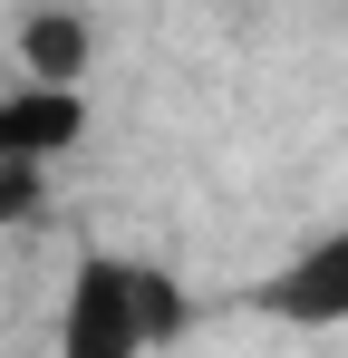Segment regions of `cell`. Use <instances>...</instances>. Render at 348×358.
<instances>
[{
    "instance_id": "cell-1",
    "label": "cell",
    "mask_w": 348,
    "mask_h": 358,
    "mask_svg": "<svg viewBox=\"0 0 348 358\" xmlns=\"http://www.w3.org/2000/svg\"><path fill=\"white\" fill-rule=\"evenodd\" d=\"M184 291L155 262H126V252H87L78 281H68V310H58V349L68 358H136L184 339Z\"/></svg>"
},
{
    "instance_id": "cell-2",
    "label": "cell",
    "mask_w": 348,
    "mask_h": 358,
    "mask_svg": "<svg viewBox=\"0 0 348 358\" xmlns=\"http://www.w3.org/2000/svg\"><path fill=\"white\" fill-rule=\"evenodd\" d=\"M78 136H87V87H49V78L0 87V165H58Z\"/></svg>"
},
{
    "instance_id": "cell-3",
    "label": "cell",
    "mask_w": 348,
    "mask_h": 358,
    "mask_svg": "<svg viewBox=\"0 0 348 358\" xmlns=\"http://www.w3.org/2000/svg\"><path fill=\"white\" fill-rule=\"evenodd\" d=\"M261 310L290 320V329H348V223L319 233L300 262H281V281L261 291Z\"/></svg>"
},
{
    "instance_id": "cell-4",
    "label": "cell",
    "mask_w": 348,
    "mask_h": 358,
    "mask_svg": "<svg viewBox=\"0 0 348 358\" xmlns=\"http://www.w3.org/2000/svg\"><path fill=\"white\" fill-rule=\"evenodd\" d=\"M10 49H20V78L87 87V68H97V29H87V10H29Z\"/></svg>"
},
{
    "instance_id": "cell-5",
    "label": "cell",
    "mask_w": 348,
    "mask_h": 358,
    "mask_svg": "<svg viewBox=\"0 0 348 358\" xmlns=\"http://www.w3.org/2000/svg\"><path fill=\"white\" fill-rule=\"evenodd\" d=\"M39 203H49V165H0V233L29 223Z\"/></svg>"
}]
</instances>
